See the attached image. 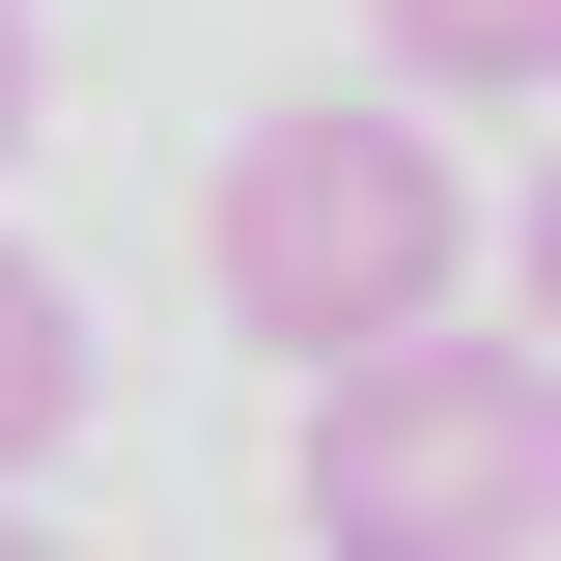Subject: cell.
Listing matches in <instances>:
<instances>
[{"label":"cell","instance_id":"6da1fadb","mask_svg":"<svg viewBox=\"0 0 561 561\" xmlns=\"http://www.w3.org/2000/svg\"><path fill=\"white\" fill-rule=\"evenodd\" d=\"M449 253H478V197H449V140L365 84V113H253L197 169V280H225V337L253 365H393V337H449Z\"/></svg>","mask_w":561,"mask_h":561},{"label":"cell","instance_id":"7a4b0ae2","mask_svg":"<svg viewBox=\"0 0 561 561\" xmlns=\"http://www.w3.org/2000/svg\"><path fill=\"white\" fill-rule=\"evenodd\" d=\"M561 534V337H393L309 393V561H534Z\"/></svg>","mask_w":561,"mask_h":561},{"label":"cell","instance_id":"3957f363","mask_svg":"<svg viewBox=\"0 0 561 561\" xmlns=\"http://www.w3.org/2000/svg\"><path fill=\"white\" fill-rule=\"evenodd\" d=\"M393 113H561V0H365Z\"/></svg>","mask_w":561,"mask_h":561},{"label":"cell","instance_id":"277c9868","mask_svg":"<svg viewBox=\"0 0 561 561\" xmlns=\"http://www.w3.org/2000/svg\"><path fill=\"white\" fill-rule=\"evenodd\" d=\"M57 421H84V280H57V253H0V478H28Z\"/></svg>","mask_w":561,"mask_h":561},{"label":"cell","instance_id":"5b68a950","mask_svg":"<svg viewBox=\"0 0 561 561\" xmlns=\"http://www.w3.org/2000/svg\"><path fill=\"white\" fill-rule=\"evenodd\" d=\"M28 113H57V28H28V0H0V140H28Z\"/></svg>","mask_w":561,"mask_h":561},{"label":"cell","instance_id":"8992f818","mask_svg":"<svg viewBox=\"0 0 561 561\" xmlns=\"http://www.w3.org/2000/svg\"><path fill=\"white\" fill-rule=\"evenodd\" d=\"M534 337H561V169H534Z\"/></svg>","mask_w":561,"mask_h":561},{"label":"cell","instance_id":"52a82bcc","mask_svg":"<svg viewBox=\"0 0 561 561\" xmlns=\"http://www.w3.org/2000/svg\"><path fill=\"white\" fill-rule=\"evenodd\" d=\"M0 561H57V534H0Z\"/></svg>","mask_w":561,"mask_h":561}]
</instances>
